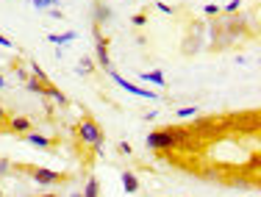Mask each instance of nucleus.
Instances as JSON below:
<instances>
[{
    "label": "nucleus",
    "mask_w": 261,
    "mask_h": 197,
    "mask_svg": "<svg viewBox=\"0 0 261 197\" xmlns=\"http://www.w3.org/2000/svg\"><path fill=\"white\" fill-rule=\"evenodd\" d=\"M75 133H78V139L84 142V145H89V147H95V153L100 156L103 153V131H100V125H97L95 120H81L78 122V128H75Z\"/></svg>",
    "instance_id": "obj_1"
},
{
    "label": "nucleus",
    "mask_w": 261,
    "mask_h": 197,
    "mask_svg": "<svg viewBox=\"0 0 261 197\" xmlns=\"http://www.w3.org/2000/svg\"><path fill=\"white\" fill-rule=\"evenodd\" d=\"M109 75L114 78V83L120 86V89H125L128 95H136V97H145V100H159V92H153V89H145V86H136V83H130L128 78H122L120 72L114 70V67H111V70H109Z\"/></svg>",
    "instance_id": "obj_2"
},
{
    "label": "nucleus",
    "mask_w": 261,
    "mask_h": 197,
    "mask_svg": "<svg viewBox=\"0 0 261 197\" xmlns=\"http://www.w3.org/2000/svg\"><path fill=\"white\" fill-rule=\"evenodd\" d=\"M145 142H147V147H150V150H156V153L175 150V142H172V136H170V128H156V131H150Z\"/></svg>",
    "instance_id": "obj_3"
},
{
    "label": "nucleus",
    "mask_w": 261,
    "mask_h": 197,
    "mask_svg": "<svg viewBox=\"0 0 261 197\" xmlns=\"http://www.w3.org/2000/svg\"><path fill=\"white\" fill-rule=\"evenodd\" d=\"M95 56H97V64L103 67L106 72L111 70V56H109V39L100 34V28L95 25Z\"/></svg>",
    "instance_id": "obj_4"
},
{
    "label": "nucleus",
    "mask_w": 261,
    "mask_h": 197,
    "mask_svg": "<svg viewBox=\"0 0 261 197\" xmlns=\"http://www.w3.org/2000/svg\"><path fill=\"white\" fill-rule=\"evenodd\" d=\"M64 181V175L56 170H47V167H39L34 170V183H39V186H56V183Z\"/></svg>",
    "instance_id": "obj_5"
},
{
    "label": "nucleus",
    "mask_w": 261,
    "mask_h": 197,
    "mask_svg": "<svg viewBox=\"0 0 261 197\" xmlns=\"http://www.w3.org/2000/svg\"><path fill=\"white\" fill-rule=\"evenodd\" d=\"M170 136H172V142H175V150H184V147L195 145V133H192V128H170Z\"/></svg>",
    "instance_id": "obj_6"
},
{
    "label": "nucleus",
    "mask_w": 261,
    "mask_h": 197,
    "mask_svg": "<svg viewBox=\"0 0 261 197\" xmlns=\"http://www.w3.org/2000/svg\"><path fill=\"white\" fill-rule=\"evenodd\" d=\"M42 95H45L47 100L59 103V106H67V103H70V100H67V95H64V92H61L59 86H53V81H47V83H45V89H42Z\"/></svg>",
    "instance_id": "obj_7"
},
{
    "label": "nucleus",
    "mask_w": 261,
    "mask_h": 197,
    "mask_svg": "<svg viewBox=\"0 0 261 197\" xmlns=\"http://www.w3.org/2000/svg\"><path fill=\"white\" fill-rule=\"evenodd\" d=\"M9 131L11 133H31V120H28V117H11V120H9Z\"/></svg>",
    "instance_id": "obj_8"
},
{
    "label": "nucleus",
    "mask_w": 261,
    "mask_h": 197,
    "mask_svg": "<svg viewBox=\"0 0 261 197\" xmlns=\"http://www.w3.org/2000/svg\"><path fill=\"white\" fill-rule=\"evenodd\" d=\"M75 39H78L75 31H64V34H47V42H53V45H72Z\"/></svg>",
    "instance_id": "obj_9"
},
{
    "label": "nucleus",
    "mask_w": 261,
    "mask_h": 197,
    "mask_svg": "<svg viewBox=\"0 0 261 197\" xmlns=\"http://www.w3.org/2000/svg\"><path fill=\"white\" fill-rule=\"evenodd\" d=\"M122 189H125V194L139 192V178H136L134 172H122Z\"/></svg>",
    "instance_id": "obj_10"
},
{
    "label": "nucleus",
    "mask_w": 261,
    "mask_h": 197,
    "mask_svg": "<svg viewBox=\"0 0 261 197\" xmlns=\"http://www.w3.org/2000/svg\"><path fill=\"white\" fill-rule=\"evenodd\" d=\"M142 81L145 83H153V86H167V78H164V72L161 70H153V72H142Z\"/></svg>",
    "instance_id": "obj_11"
},
{
    "label": "nucleus",
    "mask_w": 261,
    "mask_h": 197,
    "mask_svg": "<svg viewBox=\"0 0 261 197\" xmlns=\"http://www.w3.org/2000/svg\"><path fill=\"white\" fill-rule=\"evenodd\" d=\"M92 17H95V25L100 28L106 20L111 17V11H109V6H103V3H95V9H92Z\"/></svg>",
    "instance_id": "obj_12"
},
{
    "label": "nucleus",
    "mask_w": 261,
    "mask_h": 197,
    "mask_svg": "<svg viewBox=\"0 0 261 197\" xmlns=\"http://www.w3.org/2000/svg\"><path fill=\"white\" fill-rule=\"evenodd\" d=\"M25 139H28V145L42 147V150H47V147H50V139H45L42 133H25Z\"/></svg>",
    "instance_id": "obj_13"
},
{
    "label": "nucleus",
    "mask_w": 261,
    "mask_h": 197,
    "mask_svg": "<svg viewBox=\"0 0 261 197\" xmlns=\"http://www.w3.org/2000/svg\"><path fill=\"white\" fill-rule=\"evenodd\" d=\"M81 194L84 197H100V183H97V178H89V181H86V189Z\"/></svg>",
    "instance_id": "obj_14"
},
{
    "label": "nucleus",
    "mask_w": 261,
    "mask_h": 197,
    "mask_svg": "<svg viewBox=\"0 0 261 197\" xmlns=\"http://www.w3.org/2000/svg\"><path fill=\"white\" fill-rule=\"evenodd\" d=\"M28 64H31V72H34L31 78H36V81H42V83H47V81H50V78L45 75V70H42V67L36 64V61H28Z\"/></svg>",
    "instance_id": "obj_15"
},
{
    "label": "nucleus",
    "mask_w": 261,
    "mask_h": 197,
    "mask_svg": "<svg viewBox=\"0 0 261 197\" xmlns=\"http://www.w3.org/2000/svg\"><path fill=\"white\" fill-rule=\"evenodd\" d=\"M92 70H95V61H92L89 56H84V59L78 61V72H81V75H89Z\"/></svg>",
    "instance_id": "obj_16"
},
{
    "label": "nucleus",
    "mask_w": 261,
    "mask_h": 197,
    "mask_svg": "<svg viewBox=\"0 0 261 197\" xmlns=\"http://www.w3.org/2000/svg\"><path fill=\"white\" fill-rule=\"evenodd\" d=\"M31 6L39 11H47V9H56L59 6V0H31Z\"/></svg>",
    "instance_id": "obj_17"
},
{
    "label": "nucleus",
    "mask_w": 261,
    "mask_h": 197,
    "mask_svg": "<svg viewBox=\"0 0 261 197\" xmlns=\"http://www.w3.org/2000/svg\"><path fill=\"white\" fill-rule=\"evenodd\" d=\"M25 86H28V92H34V95H42V89H45V83L36 81V78H25Z\"/></svg>",
    "instance_id": "obj_18"
},
{
    "label": "nucleus",
    "mask_w": 261,
    "mask_h": 197,
    "mask_svg": "<svg viewBox=\"0 0 261 197\" xmlns=\"http://www.w3.org/2000/svg\"><path fill=\"white\" fill-rule=\"evenodd\" d=\"M178 120H189V117H197V106H186V108H178Z\"/></svg>",
    "instance_id": "obj_19"
},
{
    "label": "nucleus",
    "mask_w": 261,
    "mask_h": 197,
    "mask_svg": "<svg viewBox=\"0 0 261 197\" xmlns=\"http://www.w3.org/2000/svg\"><path fill=\"white\" fill-rule=\"evenodd\" d=\"M239 6H242V0H231V3L225 6V9H220L222 14H236V11H239Z\"/></svg>",
    "instance_id": "obj_20"
},
{
    "label": "nucleus",
    "mask_w": 261,
    "mask_h": 197,
    "mask_svg": "<svg viewBox=\"0 0 261 197\" xmlns=\"http://www.w3.org/2000/svg\"><path fill=\"white\" fill-rule=\"evenodd\" d=\"M203 14H206V17H217V14H220V6H214V3H208V6H206V9H203Z\"/></svg>",
    "instance_id": "obj_21"
},
{
    "label": "nucleus",
    "mask_w": 261,
    "mask_h": 197,
    "mask_svg": "<svg viewBox=\"0 0 261 197\" xmlns=\"http://www.w3.org/2000/svg\"><path fill=\"white\" fill-rule=\"evenodd\" d=\"M130 22H134L136 28H142V25L147 22V17H145V14H134V17H130Z\"/></svg>",
    "instance_id": "obj_22"
},
{
    "label": "nucleus",
    "mask_w": 261,
    "mask_h": 197,
    "mask_svg": "<svg viewBox=\"0 0 261 197\" xmlns=\"http://www.w3.org/2000/svg\"><path fill=\"white\" fill-rule=\"evenodd\" d=\"M0 47H6V50H11V47H14V42H11L6 34H0Z\"/></svg>",
    "instance_id": "obj_23"
},
{
    "label": "nucleus",
    "mask_w": 261,
    "mask_h": 197,
    "mask_svg": "<svg viewBox=\"0 0 261 197\" xmlns=\"http://www.w3.org/2000/svg\"><path fill=\"white\" fill-rule=\"evenodd\" d=\"M156 9L161 11V14H172V6H170V3H161V0L156 3Z\"/></svg>",
    "instance_id": "obj_24"
},
{
    "label": "nucleus",
    "mask_w": 261,
    "mask_h": 197,
    "mask_svg": "<svg viewBox=\"0 0 261 197\" xmlns=\"http://www.w3.org/2000/svg\"><path fill=\"white\" fill-rule=\"evenodd\" d=\"M9 170H11V164L6 161V158H0V175H6V172H9Z\"/></svg>",
    "instance_id": "obj_25"
},
{
    "label": "nucleus",
    "mask_w": 261,
    "mask_h": 197,
    "mask_svg": "<svg viewBox=\"0 0 261 197\" xmlns=\"http://www.w3.org/2000/svg\"><path fill=\"white\" fill-rule=\"evenodd\" d=\"M120 153H122V156H130V145H128V142H120Z\"/></svg>",
    "instance_id": "obj_26"
},
{
    "label": "nucleus",
    "mask_w": 261,
    "mask_h": 197,
    "mask_svg": "<svg viewBox=\"0 0 261 197\" xmlns=\"http://www.w3.org/2000/svg\"><path fill=\"white\" fill-rule=\"evenodd\" d=\"M47 11H50V20H61V11L59 9H47Z\"/></svg>",
    "instance_id": "obj_27"
},
{
    "label": "nucleus",
    "mask_w": 261,
    "mask_h": 197,
    "mask_svg": "<svg viewBox=\"0 0 261 197\" xmlns=\"http://www.w3.org/2000/svg\"><path fill=\"white\" fill-rule=\"evenodd\" d=\"M3 120H6V108L0 106V122H3Z\"/></svg>",
    "instance_id": "obj_28"
},
{
    "label": "nucleus",
    "mask_w": 261,
    "mask_h": 197,
    "mask_svg": "<svg viewBox=\"0 0 261 197\" xmlns=\"http://www.w3.org/2000/svg\"><path fill=\"white\" fill-rule=\"evenodd\" d=\"M0 89H6V81H3V75H0Z\"/></svg>",
    "instance_id": "obj_29"
},
{
    "label": "nucleus",
    "mask_w": 261,
    "mask_h": 197,
    "mask_svg": "<svg viewBox=\"0 0 261 197\" xmlns=\"http://www.w3.org/2000/svg\"><path fill=\"white\" fill-rule=\"evenodd\" d=\"M70 197H84V194H81V192H72V194H70Z\"/></svg>",
    "instance_id": "obj_30"
},
{
    "label": "nucleus",
    "mask_w": 261,
    "mask_h": 197,
    "mask_svg": "<svg viewBox=\"0 0 261 197\" xmlns=\"http://www.w3.org/2000/svg\"><path fill=\"white\" fill-rule=\"evenodd\" d=\"M42 197H56V194H42Z\"/></svg>",
    "instance_id": "obj_31"
},
{
    "label": "nucleus",
    "mask_w": 261,
    "mask_h": 197,
    "mask_svg": "<svg viewBox=\"0 0 261 197\" xmlns=\"http://www.w3.org/2000/svg\"><path fill=\"white\" fill-rule=\"evenodd\" d=\"M0 197H3V189H0Z\"/></svg>",
    "instance_id": "obj_32"
}]
</instances>
